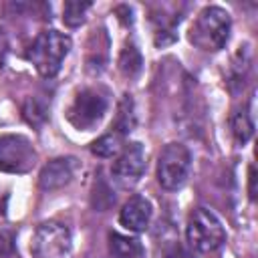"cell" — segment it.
Listing matches in <instances>:
<instances>
[{"label": "cell", "instance_id": "cell-14", "mask_svg": "<svg viewBox=\"0 0 258 258\" xmlns=\"http://www.w3.org/2000/svg\"><path fill=\"white\" fill-rule=\"evenodd\" d=\"M230 127H232L234 139H236L238 143H242V145H244V143L252 137V133H254V123H252V119L248 117L246 111H236V113L230 117Z\"/></svg>", "mask_w": 258, "mask_h": 258}, {"label": "cell", "instance_id": "cell-6", "mask_svg": "<svg viewBox=\"0 0 258 258\" xmlns=\"http://www.w3.org/2000/svg\"><path fill=\"white\" fill-rule=\"evenodd\" d=\"M105 113H107V99L95 89H83L75 95L67 111V119L79 131H89L95 125H99Z\"/></svg>", "mask_w": 258, "mask_h": 258}, {"label": "cell", "instance_id": "cell-1", "mask_svg": "<svg viewBox=\"0 0 258 258\" xmlns=\"http://www.w3.org/2000/svg\"><path fill=\"white\" fill-rule=\"evenodd\" d=\"M232 18L220 6H206L189 28V42L208 52H216L224 48L230 38Z\"/></svg>", "mask_w": 258, "mask_h": 258}, {"label": "cell", "instance_id": "cell-5", "mask_svg": "<svg viewBox=\"0 0 258 258\" xmlns=\"http://www.w3.org/2000/svg\"><path fill=\"white\" fill-rule=\"evenodd\" d=\"M189 167H191V155L187 147L181 143H167L159 153V161H157L159 185L167 191L179 189L189 175Z\"/></svg>", "mask_w": 258, "mask_h": 258}, {"label": "cell", "instance_id": "cell-7", "mask_svg": "<svg viewBox=\"0 0 258 258\" xmlns=\"http://www.w3.org/2000/svg\"><path fill=\"white\" fill-rule=\"evenodd\" d=\"M36 163V151L24 135H0V171L26 173Z\"/></svg>", "mask_w": 258, "mask_h": 258}, {"label": "cell", "instance_id": "cell-17", "mask_svg": "<svg viewBox=\"0 0 258 258\" xmlns=\"http://www.w3.org/2000/svg\"><path fill=\"white\" fill-rule=\"evenodd\" d=\"M12 238H10V234L8 232H4V230H0V258H8L10 254H12Z\"/></svg>", "mask_w": 258, "mask_h": 258}, {"label": "cell", "instance_id": "cell-2", "mask_svg": "<svg viewBox=\"0 0 258 258\" xmlns=\"http://www.w3.org/2000/svg\"><path fill=\"white\" fill-rule=\"evenodd\" d=\"M71 50V38L58 30H44L36 36L28 50V58L34 69L44 77L50 79L60 71L64 56Z\"/></svg>", "mask_w": 258, "mask_h": 258}, {"label": "cell", "instance_id": "cell-11", "mask_svg": "<svg viewBox=\"0 0 258 258\" xmlns=\"http://www.w3.org/2000/svg\"><path fill=\"white\" fill-rule=\"evenodd\" d=\"M109 252L115 258H141L143 246L139 244L137 238H129V236L111 232L109 234Z\"/></svg>", "mask_w": 258, "mask_h": 258}, {"label": "cell", "instance_id": "cell-15", "mask_svg": "<svg viewBox=\"0 0 258 258\" xmlns=\"http://www.w3.org/2000/svg\"><path fill=\"white\" fill-rule=\"evenodd\" d=\"M89 8H91V2H81V0L64 2V8H62V20H64V24L67 26H79V24H83L85 14H87Z\"/></svg>", "mask_w": 258, "mask_h": 258}, {"label": "cell", "instance_id": "cell-13", "mask_svg": "<svg viewBox=\"0 0 258 258\" xmlns=\"http://www.w3.org/2000/svg\"><path fill=\"white\" fill-rule=\"evenodd\" d=\"M119 69L125 77H133L141 71V52L133 42H127L119 54Z\"/></svg>", "mask_w": 258, "mask_h": 258}, {"label": "cell", "instance_id": "cell-19", "mask_svg": "<svg viewBox=\"0 0 258 258\" xmlns=\"http://www.w3.org/2000/svg\"><path fill=\"white\" fill-rule=\"evenodd\" d=\"M165 258H194V254H191L189 250L181 248V246H173V248L165 254Z\"/></svg>", "mask_w": 258, "mask_h": 258}, {"label": "cell", "instance_id": "cell-16", "mask_svg": "<svg viewBox=\"0 0 258 258\" xmlns=\"http://www.w3.org/2000/svg\"><path fill=\"white\" fill-rule=\"evenodd\" d=\"M131 127H133V103H131V99L125 95V99L121 101V105H119V115H117V121H115V131L117 133H121V135H125L127 131H131Z\"/></svg>", "mask_w": 258, "mask_h": 258}, {"label": "cell", "instance_id": "cell-12", "mask_svg": "<svg viewBox=\"0 0 258 258\" xmlns=\"http://www.w3.org/2000/svg\"><path fill=\"white\" fill-rule=\"evenodd\" d=\"M121 149H123V135L117 133L115 129H111L109 133L101 135L97 141L91 143V151L97 157H113V155H119Z\"/></svg>", "mask_w": 258, "mask_h": 258}, {"label": "cell", "instance_id": "cell-18", "mask_svg": "<svg viewBox=\"0 0 258 258\" xmlns=\"http://www.w3.org/2000/svg\"><path fill=\"white\" fill-rule=\"evenodd\" d=\"M248 196L252 202L256 200V169H254V165L248 167Z\"/></svg>", "mask_w": 258, "mask_h": 258}, {"label": "cell", "instance_id": "cell-9", "mask_svg": "<svg viewBox=\"0 0 258 258\" xmlns=\"http://www.w3.org/2000/svg\"><path fill=\"white\" fill-rule=\"evenodd\" d=\"M75 169H77V161L75 157H54L50 159L38 175V185L44 191H54L60 189L64 185H69L75 177Z\"/></svg>", "mask_w": 258, "mask_h": 258}, {"label": "cell", "instance_id": "cell-10", "mask_svg": "<svg viewBox=\"0 0 258 258\" xmlns=\"http://www.w3.org/2000/svg\"><path fill=\"white\" fill-rule=\"evenodd\" d=\"M151 214H153V210H151L149 200H145L143 196H133L121 208L119 222L123 228L131 230V232H143L149 226Z\"/></svg>", "mask_w": 258, "mask_h": 258}, {"label": "cell", "instance_id": "cell-4", "mask_svg": "<svg viewBox=\"0 0 258 258\" xmlns=\"http://www.w3.org/2000/svg\"><path fill=\"white\" fill-rule=\"evenodd\" d=\"M71 246H73L71 232L60 222L38 224L30 238L32 258H69Z\"/></svg>", "mask_w": 258, "mask_h": 258}, {"label": "cell", "instance_id": "cell-3", "mask_svg": "<svg viewBox=\"0 0 258 258\" xmlns=\"http://www.w3.org/2000/svg\"><path fill=\"white\" fill-rule=\"evenodd\" d=\"M185 238L189 248L196 252H214L218 250L226 240V230L218 216L206 208H196L185 226Z\"/></svg>", "mask_w": 258, "mask_h": 258}, {"label": "cell", "instance_id": "cell-20", "mask_svg": "<svg viewBox=\"0 0 258 258\" xmlns=\"http://www.w3.org/2000/svg\"><path fill=\"white\" fill-rule=\"evenodd\" d=\"M4 54H6V40H4V34H2V30H0V67H2V62H4Z\"/></svg>", "mask_w": 258, "mask_h": 258}, {"label": "cell", "instance_id": "cell-8", "mask_svg": "<svg viewBox=\"0 0 258 258\" xmlns=\"http://www.w3.org/2000/svg\"><path fill=\"white\" fill-rule=\"evenodd\" d=\"M145 149L141 143H129V145H123V149L119 151L117 159L113 161V175L115 179L123 181V183H135L143 171H145Z\"/></svg>", "mask_w": 258, "mask_h": 258}]
</instances>
